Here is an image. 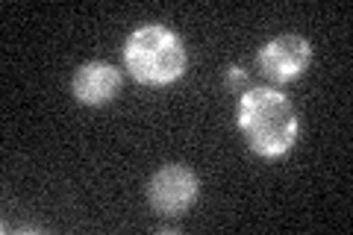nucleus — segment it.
<instances>
[{"mask_svg":"<svg viewBox=\"0 0 353 235\" xmlns=\"http://www.w3.org/2000/svg\"><path fill=\"white\" fill-rule=\"evenodd\" d=\"M127 71L145 85H171L185 71V48L174 30L159 24L139 27L124 44Z\"/></svg>","mask_w":353,"mask_h":235,"instance_id":"nucleus-2","label":"nucleus"},{"mask_svg":"<svg viewBox=\"0 0 353 235\" xmlns=\"http://www.w3.org/2000/svg\"><path fill=\"white\" fill-rule=\"evenodd\" d=\"M227 88L230 92H236V94H245L248 92V74L233 65V68L227 71Z\"/></svg>","mask_w":353,"mask_h":235,"instance_id":"nucleus-6","label":"nucleus"},{"mask_svg":"<svg viewBox=\"0 0 353 235\" xmlns=\"http://www.w3.org/2000/svg\"><path fill=\"white\" fill-rule=\"evenodd\" d=\"M239 127L248 139V147L265 159L289 153L297 141V112L292 100L277 88L259 85L248 88L239 100Z\"/></svg>","mask_w":353,"mask_h":235,"instance_id":"nucleus-1","label":"nucleus"},{"mask_svg":"<svg viewBox=\"0 0 353 235\" xmlns=\"http://www.w3.org/2000/svg\"><path fill=\"white\" fill-rule=\"evenodd\" d=\"M145 194L153 212L176 218L194 206L197 194H201V180L185 165H165L148 180Z\"/></svg>","mask_w":353,"mask_h":235,"instance_id":"nucleus-3","label":"nucleus"},{"mask_svg":"<svg viewBox=\"0 0 353 235\" xmlns=\"http://www.w3.org/2000/svg\"><path fill=\"white\" fill-rule=\"evenodd\" d=\"M259 71L265 80L271 83H292L297 80L312 62V48L303 36L297 32H283V36L271 39L259 50Z\"/></svg>","mask_w":353,"mask_h":235,"instance_id":"nucleus-4","label":"nucleus"},{"mask_svg":"<svg viewBox=\"0 0 353 235\" xmlns=\"http://www.w3.org/2000/svg\"><path fill=\"white\" fill-rule=\"evenodd\" d=\"M121 92V71L106 62H85L74 74V97L83 106H103Z\"/></svg>","mask_w":353,"mask_h":235,"instance_id":"nucleus-5","label":"nucleus"}]
</instances>
